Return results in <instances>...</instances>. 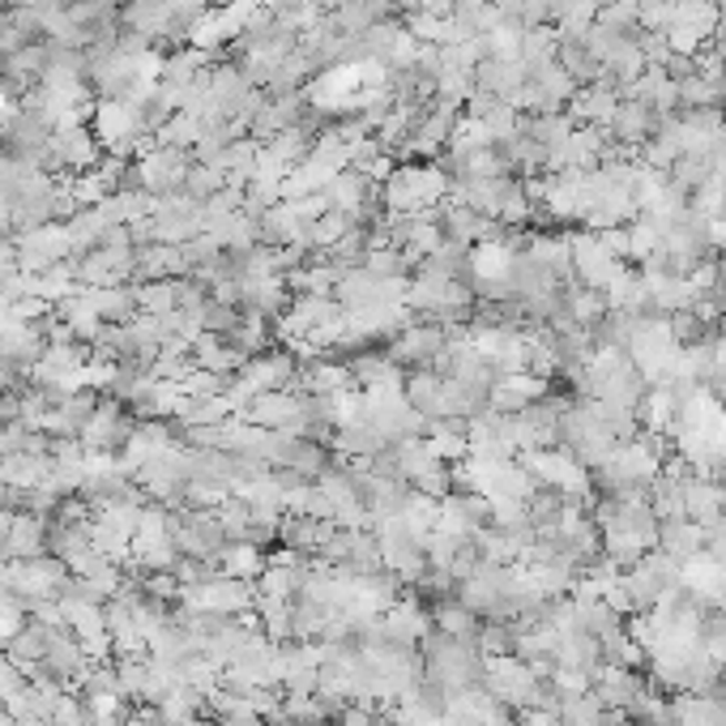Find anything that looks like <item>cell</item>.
Returning <instances> with one entry per match:
<instances>
[{"label": "cell", "instance_id": "6da1fadb", "mask_svg": "<svg viewBox=\"0 0 726 726\" xmlns=\"http://www.w3.org/2000/svg\"><path fill=\"white\" fill-rule=\"evenodd\" d=\"M448 193V175L441 168H397L385 180V201L393 214H432Z\"/></svg>", "mask_w": 726, "mask_h": 726}, {"label": "cell", "instance_id": "7a4b0ae2", "mask_svg": "<svg viewBox=\"0 0 726 726\" xmlns=\"http://www.w3.org/2000/svg\"><path fill=\"white\" fill-rule=\"evenodd\" d=\"M568 249H573V279H577V286H586V291H607L615 282V274L624 270V261L603 249L594 231L589 235H573Z\"/></svg>", "mask_w": 726, "mask_h": 726}, {"label": "cell", "instance_id": "3957f363", "mask_svg": "<svg viewBox=\"0 0 726 726\" xmlns=\"http://www.w3.org/2000/svg\"><path fill=\"white\" fill-rule=\"evenodd\" d=\"M448 325H441V321H411L406 330H402V337H397V351H393V360L402 363H441V355L448 351Z\"/></svg>", "mask_w": 726, "mask_h": 726}, {"label": "cell", "instance_id": "277c9868", "mask_svg": "<svg viewBox=\"0 0 726 726\" xmlns=\"http://www.w3.org/2000/svg\"><path fill=\"white\" fill-rule=\"evenodd\" d=\"M184 175H189V159H184V150H175V145H163V150H154V154H145L138 168V180L145 184V193H163L171 196L180 184H184Z\"/></svg>", "mask_w": 726, "mask_h": 726}, {"label": "cell", "instance_id": "5b68a950", "mask_svg": "<svg viewBox=\"0 0 726 726\" xmlns=\"http://www.w3.org/2000/svg\"><path fill=\"white\" fill-rule=\"evenodd\" d=\"M547 393V381L534 372H501L492 385V411L501 415H522L526 406H534Z\"/></svg>", "mask_w": 726, "mask_h": 726}, {"label": "cell", "instance_id": "8992f818", "mask_svg": "<svg viewBox=\"0 0 726 726\" xmlns=\"http://www.w3.org/2000/svg\"><path fill=\"white\" fill-rule=\"evenodd\" d=\"M69 249H73V240H69L64 226H30L27 235L18 240V256L30 270H52V261H60Z\"/></svg>", "mask_w": 726, "mask_h": 726}, {"label": "cell", "instance_id": "52a82bcc", "mask_svg": "<svg viewBox=\"0 0 726 726\" xmlns=\"http://www.w3.org/2000/svg\"><path fill=\"white\" fill-rule=\"evenodd\" d=\"M402 393H406V402L415 406V415L423 420H448L445 411V376L436 372V367H420V372H411L406 381H402Z\"/></svg>", "mask_w": 726, "mask_h": 726}, {"label": "cell", "instance_id": "ba28073f", "mask_svg": "<svg viewBox=\"0 0 726 726\" xmlns=\"http://www.w3.org/2000/svg\"><path fill=\"white\" fill-rule=\"evenodd\" d=\"M654 129H658V112H649L637 99H619L612 112V124H607L615 145H645L654 138Z\"/></svg>", "mask_w": 726, "mask_h": 726}, {"label": "cell", "instance_id": "9c48e42d", "mask_svg": "<svg viewBox=\"0 0 726 726\" xmlns=\"http://www.w3.org/2000/svg\"><path fill=\"white\" fill-rule=\"evenodd\" d=\"M615 103H619V90L598 78L594 85L577 90V94L568 99V115H573V124L582 120V124H589V129H607V124H612Z\"/></svg>", "mask_w": 726, "mask_h": 726}, {"label": "cell", "instance_id": "30bf717a", "mask_svg": "<svg viewBox=\"0 0 726 726\" xmlns=\"http://www.w3.org/2000/svg\"><path fill=\"white\" fill-rule=\"evenodd\" d=\"M658 552L670 556L675 564H688L697 552H705V531H700L697 522H688V517L663 522V526H658Z\"/></svg>", "mask_w": 726, "mask_h": 726}, {"label": "cell", "instance_id": "8fae6325", "mask_svg": "<svg viewBox=\"0 0 726 726\" xmlns=\"http://www.w3.org/2000/svg\"><path fill=\"white\" fill-rule=\"evenodd\" d=\"M48 154H52V163H64V168H90L94 163V141L78 124H64L48 138Z\"/></svg>", "mask_w": 726, "mask_h": 726}, {"label": "cell", "instance_id": "7c38bea8", "mask_svg": "<svg viewBox=\"0 0 726 726\" xmlns=\"http://www.w3.org/2000/svg\"><path fill=\"white\" fill-rule=\"evenodd\" d=\"M670 714L675 726H726V705L709 693H684L679 700H670Z\"/></svg>", "mask_w": 726, "mask_h": 726}, {"label": "cell", "instance_id": "4fadbf2b", "mask_svg": "<svg viewBox=\"0 0 726 726\" xmlns=\"http://www.w3.org/2000/svg\"><path fill=\"white\" fill-rule=\"evenodd\" d=\"M723 483H714V478H700V475H688V522H697V526H709V522H718L723 517Z\"/></svg>", "mask_w": 726, "mask_h": 726}, {"label": "cell", "instance_id": "5bb4252c", "mask_svg": "<svg viewBox=\"0 0 726 726\" xmlns=\"http://www.w3.org/2000/svg\"><path fill=\"white\" fill-rule=\"evenodd\" d=\"M556 64L573 78L577 85H594L598 78H603V64L589 57L586 52V43H559V52H556Z\"/></svg>", "mask_w": 726, "mask_h": 726}, {"label": "cell", "instance_id": "9a60e30c", "mask_svg": "<svg viewBox=\"0 0 726 726\" xmlns=\"http://www.w3.org/2000/svg\"><path fill=\"white\" fill-rule=\"evenodd\" d=\"M351 381H360L363 390L402 385V367H397V360H385V355H363V360L351 367Z\"/></svg>", "mask_w": 726, "mask_h": 726}, {"label": "cell", "instance_id": "2e32d148", "mask_svg": "<svg viewBox=\"0 0 726 726\" xmlns=\"http://www.w3.org/2000/svg\"><path fill=\"white\" fill-rule=\"evenodd\" d=\"M223 568H226V577H235V582H244L252 573H265V568H261V552H256L252 543H231L223 552Z\"/></svg>", "mask_w": 726, "mask_h": 726}, {"label": "cell", "instance_id": "e0dca14e", "mask_svg": "<svg viewBox=\"0 0 726 726\" xmlns=\"http://www.w3.org/2000/svg\"><path fill=\"white\" fill-rule=\"evenodd\" d=\"M48 475V466H43V457H9L4 462V471H0V478H9V483H39V478Z\"/></svg>", "mask_w": 726, "mask_h": 726}, {"label": "cell", "instance_id": "ac0fdd59", "mask_svg": "<svg viewBox=\"0 0 726 726\" xmlns=\"http://www.w3.org/2000/svg\"><path fill=\"white\" fill-rule=\"evenodd\" d=\"M196 360H201V367H210V372H226V367H235V351H231L226 342L205 337V342L196 346Z\"/></svg>", "mask_w": 726, "mask_h": 726}, {"label": "cell", "instance_id": "d6986e66", "mask_svg": "<svg viewBox=\"0 0 726 726\" xmlns=\"http://www.w3.org/2000/svg\"><path fill=\"white\" fill-rule=\"evenodd\" d=\"M18 633H22V607L0 603V642H9V637H18Z\"/></svg>", "mask_w": 726, "mask_h": 726}, {"label": "cell", "instance_id": "ffe728a7", "mask_svg": "<svg viewBox=\"0 0 726 726\" xmlns=\"http://www.w3.org/2000/svg\"><path fill=\"white\" fill-rule=\"evenodd\" d=\"M0 697H18V670L0 663Z\"/></svg>", "mask_w": 726, "mask_h": 726}, {"label": "cell", "instance_id": "44dd1931", "mask_svg": "<svg viewBox=\"0 0 726 726\" xmlns=\"http://www.w3.org/2000/svg\"><path fill=\"white\" fill-rule=\"evenodd\" d=\"M223 726H261V718L256 714H231Z\"/></svg>", "mask_w": 726, "mask_h": 726}, {"label": "cell", "instance_id": "7402d4cb", "mask_svg": "<svg viewBox=\"0 0 726 726\" xmlns=\"http://www.w3.org/2000/svg\"><path fill=\"white\" fill-rule=\"evenodd\" d=\"M168 726H196L193 718H168Z\"/></svg>", "mask_w": 726, "mask_h": 726}, {"label": "cell", "instance_id": "603a6c76", "mask_svg": "<svg viewBox=\"0 0 726 726\" xmlns=\"http://www.w3.org/2000/svg\"><path fill=\"white\" fill-rule=\"evenodd\" d=\"M214 4H231V0H214Z\"/></svg>", "mask_w": 726, "mask_h": 726}]
</instances>
